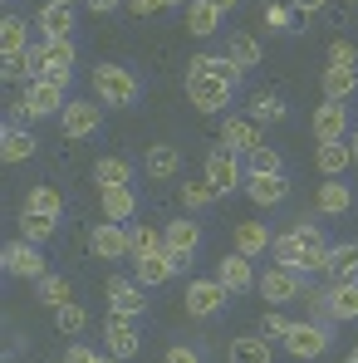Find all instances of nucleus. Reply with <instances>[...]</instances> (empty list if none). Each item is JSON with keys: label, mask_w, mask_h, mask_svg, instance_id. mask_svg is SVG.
<instances>
[{"label": "nucleus", "mask_w": 358, "mask_h": 363, "mask_svg": "<svg viewBox=\"0 0 358 363\" xmlns=\"http://www.w3.org/2000/svg\"><path fill=\"white\" fill-rule=\"evenodd\" d=\"M20 231H25V241L45 245L55 231H60V221H55V216H40V211H20Z\"/></svg>", "instance_id": "obj_38"}, {"label": "nucleus", "mask_w": 358, "mask_h": 363, "mask_svg": "<svg viewBox=\"0 0 358 363\" xmlns=\"http://www.w3.org/2000/svg\"><path fill=\"white\" fill-rule=\"evenodd\" d=\"M128 10L133 15H157V10H167V0H128Z\"/></svg>", "instance_id": "obj_51"}, {"label": "nucleus", "mask_w": 358, "mask_h": 363, "mask_svg": "<svg viewBox=\"0 0 358 363\" xmlns=\"http://www.w3.org/2000/svg\"><path fill=\"white\" fill-rule=\"evenodd\" d=\"M329 280H349V275H358V241H339L329 245V270H324Z\"/></svg>", "instance_id": "obj_31"}, {"label": "nucleus", "mask_w": 358, "mask_h": 363, "mask_svg": "<svg viewBox=\"0 0 358 363\" xmlns=\"http://www.w3.org/2000/svg\"><path fill=\"white\" fill-rule=\"evenodd\" d=\"M60 128L69 143H79V138H94L99 128H104V104H84V99H69L60 113Z\"/></svg>", "instance_id": "obj_9"}, {"label": "nucleus", "mask_w": 358, "mask_h": 363, "mask_svg": "<svg viewBox=\"0 0 358 363\" xmlns=\"http://www.w3.org/2000/svg\"><path fill=\"white\" fill-rule=\"evenodd\" d=\"M186 30H191L196 40L216 35V30H221V10H216L211 0H191V5H186Z\"/></svg>", "instance_id": "obj_30"}, {"label": "nucleus", "mask_w": 358, "mask_h": 363, "mask_svg": "<svg viewBox=\"0 0 358 363\" xmlns=\"http://www.w3.org/2000/svg\"><path fill=\"white\" fill-rule=\"evenodd\" d=\"M50 5H74V0H50Z\"/></svg>", "instance_id": "obj_59"}, {"label": "nucleus", "mask_w": 358, "mask_h": 363, "mask_svg": "<svg viewBox=\"0 0 358 363\" xmlns=\"http://www.w3.org/2000/svg\"><path fill=\"white\" fill-rule=\"evenodd\" d=\"M285 113H290V108H285V99H275V94H255L245 118H250V123H280Z\"/></svg>", "instance_id": "obj_40"}, {"label": "nucleus", "mask_w": 358, "mask_h": 363, "mask_svg": "<svg viewBox=\"0 0 358 363\" xmlns=\"http://www.w3.org/2000/svg\"><path fill=\"white\" fill-rule=\"evenodd\" d=\"M162 236H167V255H172V265L186 270V265L196 260V250H201V226L181 216V221H167V226H162Z\"/></svg>", "instance_id": "obj_13"}, {"label": "nucleus", "mask_w": 358, "mask_h": 363, "mask_svg": "<svg viewBox=\"0 0 358 363\" xmlns=\"http://www.w3.org/2000/svg\"><path fill=\"white\" fill-rule=\"evenodd\" d=\"M349 133H354V123H349V104L324 99V104L314 108V138H319V143H344Z\"/></svg>", "instance_id": "obj_14"}, {"label": "nucleus", "mask_w": 358, "mask_h": 363, "mask_svg": "<svg viewBox=\"0 0 358 363\" xmlns=\"http://www.w3.org/2000/svg\"><path fill=\"white\" fill-rule=\"evenodd\" d=\"M186 74H206V79H221V84L240 89V69L231 64V55H196V60H186Z\"/></svg>", "instance_id": "obj_22"}, {"label": "nucleus", "mask_w": 358, "mask_h": 363, "mask_svg": "<svg viewBox=\"0 0 358 363\" xmlns=\"http://www.w3.org/2000/svg\"><path fill=\"white\" fill-rule=\"evenodd\" d=\"M94 94H99V104H108V108H133V104L142 99V79H138L128 64H99V69H94Z\"/></svg>", "instance_id": "obj_1"}, {"label": "nucleus", "mask_w": 358, "mask_h": 363, "mask_svg": "<svg viewBox=\"0 0 358 363\" xmlns=\"http://www.w3.org/2000/svg\"><path fill=\"white\" fill-rule=\"evenodd\" d=\"M84 5H89V10H94V15H113V10H118L123 0H84Z\"/></svg>", "instance_id": "obj_53"}, {"label": "nucleus", "mask_w": 358, "mask_h": 363, "mask_svg": "<svg viewBox=\"0 0 358 363\" xmlns=\"http://www.w3.org/2000/svg\"><path fill=\"white\" fill-rule=\"evenodd\" d=\"M290 324H295V319H285L280 309H265V319H260V334H265V339H285V334H290Z\"/></svg>", "instance_id": "obj_47"}, {"label": "nucleus", "mask_w": 358, "mask_h": 363, "mask_svg": "<svg viewBox=\"0 0 358 363\" xmlns=\"http://www.w3.org/2000/svg\"><path fill=\"white\" fill-rule=\"evenodd\" d=\"M349 147H354V167H358V128L349 133Z\"/></svg>", "instance_id": "obj_55"}, {"label": "nucleus", "mask_w": 358, "mask_h": 363, "mask_svg": "<svg viewBox=\"0 0 358 363\" xmlns=\"http://www.w3.org/2000/svg\"><path fill=\"white\" fill-rule=\"evenodd\" d=\"M329 64H358V50L349 40H334V45H329Z\"/></svg>", "instance_id": "obj_48"}, {"label": "nucleus", "mask_w": 358, "mask_h": 363, "mask_svg": "<svg viewBox=\"0 0 358 363\" xmlns=\"http://www.w3.org/2000/svg\"><path fill=\"white\" fill-rule=\"evenodd\" d=\"M20 211H40V216H55V221H60L64 216V196L55 191V186H30Z\"/></svg>", "instance_id": "obj_34"}, {"label": "nucleus", "mask_w": 358, "mask_h": 363, "mask_svg": "<svg viewBox=\"0 0 358 363\" xmlns=\"http://www.w3.org/2000/svg\"><path fill=\"white\" fill-rule=\"evenodd\" d=\"M329 324H319V319H295L290 324V334H285V354L290 359H324L329 354Z\"/></svg>", "instance_id": "obj_4"}, {"label": "nucleus", "mask_w": 358, "mask_h": 363, "mask_svg": "<svg viewBox=\"0 0 358 363\" xmlns=\"http://www.w3.org/2000/svg\"><path fill=\"white\" fill-rule=\"evenodd\" d=\"M290 5H295V15H319L329 0H290Z\"/></svg>", "instance_id": "obj_52"}, {"label": "nucleus", "mask_w": 358, "mask_h": 363, "mask_svg": "<svg viewBox=\"0 0 358 363\" xmlns=\"http://www.w3.org/2000/svg\"><path fill=\"white\" fill-rule=\"evenodd\" d=\"M35 147H40V138H35L30 128L5 123V133H0V157H5V162H25V157H35Z\"/></svg>", "instance_id": "obj_20"}, {"label": "nucleus", "mask_w": 358, "mask_h": 363, "mask_svg": "<svg viewBox=\"0 0 358 363\" xmlns=\"http://www.w3.org/2000/svg\"><path fill=\"white\" fill-rule=\"evenodd\" d=\"M349 5H358V0H349Z\"/></svg>", "instance_id": "obj_60"}, {"label": "nucleus", "mask_w": 358, "mask_h": 363, "mask_svg": "<svg viewBox=\"0 0 358 363\" xmlns=\"http://www.w3.org/2000/svg\"><path fill=\"white\" fill-rule=\"evenodd\" d=\"M55 324H60V334H69V339H74V334H84V329H89V314H84V304H60V309H55Z\"/></svg>", "instance_id": "obj_44"}, {"label": "nucleus", "mask_w": 358, "mask_h": 363, "mask_svg": "<svg viewBox=\"0 0 358 363\" xmlns=\"http://www.w3.org/2000/svg\"><path fill=\"white\" fill-rule=\"evenodd\" d=\"M349 206H354V191H349V182H324V186H319V211H324V216H344V211H349Z\"/></svg>", "instance_id": "obj_33"}, {"label": "nucleus", "mask_w": 358, "mask_h": 363, "mask_svg": "<svg viewBox=\"0 0 358 363\" xmlns=\"http://www.w3.org/2000/svg\"><path fill=\"white\" fill-rule=\"evenodd\" d=\"M162 363H201V354H196V349H186V344H172Z\"/></svg>", "instance_id": "obj_50"}, {"label": "nucleus", "mask_w": 358, "mask_h": 363, "mask_svg": "<svg viewBox=\"0 0 358 363\" xmlns=\"http://www.w3.org/2000/svg\"><path fill=\"white\" fill-rule=\"evenodd\" d=\"M128 236H133V255H157V250H167V236H162L157 226H147V221H128Z\"/></svg>", "instance_id": "obj_36"}, {"label": "nucleus", "mask_w": 358, "mask_h": 363, "mask_svg": "<svg viewBox=\"0 0 358 363\" xmlns=\"http://www.w3.org/2000/svg\"><path fill=\"white\" fill-rule=\"evenodd\" d=\"M314 167H319L324 177H344V172L354 167V147H349V138H344V143H319Z\"/></svg>", "instance_id": "obj_23"}, {"label": "nucleus", "mask_w": 358, "mask_h": 363, "mask_svg": "<svg viewBox=\"0 0 358 363\" xmlns=\"http://www.w3.org/2000/svg\"><path fill=\"white\" fill-rule=\"evenodd\" d=\"M89 250H94L99 260H128V255H133V236H128L123 221H99V226L89 231Z\"/></svg>", "instance_id": "obj_12"}, {"label": "nucleus", "mask_w": 358, "mask_h": 363, "mask_svg": "<svg viewBox=\"0 0 358 363\" xmlns=\"http://www.w3.org/2000/svg\"><path fill=\"white\" fill-rule=\"evenodd\" d=\"M40 300L50 304V309L69 304V300H74V285H69V275H55V270H50V275L40 280Z\"/></svg>", "instance_id": "obj_41"}, {"label": "nucleus", "mask_w": 358, "mask_h": 363, "mask_svg": "<svg viewBox=\"0 0 358 363\" xmlns=\"http://www.w3.org/2000/svg\"><path fill=\"white\" fill-rule=\"evenodd\" d=\"M40 40H69L74 35V5H50L45 0V10H40Z\"/></svg>", "instance_id": "obj_24"}, {"label": "nucleus", "mask_w": 358, "mask_h": 363, "mask_svg": "<svg viewBox=\"0 0 358 363\" xmlns=\"http://www.w3.org/2000/svg\"><path fill=\"white\" fill-rule=\"evenodd\" d=\"M329 300H334V319H339V324H354L358 319V275L334 280V285H329Z\"/></svg>", "instance_id": "obj_27"}, {"label": "nucleus", "mask_w": 358, "mask_h": 363, "mask_svg": "<svg viewBox=\"0 0 358 363\" xmlns=\"http://www.w3.org/2000/svg\"><path fill=\"white\" fill-rule=\"evenodd\" d=\"M142 167H147V177H152V182H172L181 172V152L172 147V143H152L147 157H142Z\"/></svg>", "instance_id": "obj_21"}, {"label": "nucleus", "mask_w": 358, "mask_h": 363, "mask_svg": "<svg viewBox=\"0 0 358 363\" xmlns=\"http://www.w3.org/2000/svg\"><path fill=\"white\" fill-rule=\"evenodd\" d=\"M265 172H285V162H280V152L270 143H260V147L245 152V177H265Z\"/></svg>", "instance_id": "obj_37"}, {"label": "nucleus", "mask_w": 358, "mask_h": 363, "mask_svg": "<svg viewBox=\"0 0 358 363\" xmlns=\"http://www.w3.org/2000/svg\"><path fill=\"white\" fill-rule=\"evenodd\" d=\"M226 359L231 363H275V354H270V339L260 334V339H231Z\"/></svg>", "instance_id": "obj_35"}, {"label": "nucleus", "mask_w": 358, "mask_h": 363, "mask_svg": "<svg viewBox=\"0 0 358 363\" xmlns=\"http://www.w3.org/2000/svg\"><path fill=\"white\" fill-rule=\"evenodd\" d=\"M216 143L245 157L250 147H260V123H250V118H236V113H226V123H221V138H216Z\"/></svg>", "instance_id": "obj_19"}, {"label": "nucleus", "mask_w": 358, "mask_h": 363, "mask_svg": "<svg viewBox=\"0 0 358 363\" xmlns=\"http://www.w3.org/2000/svg\"><path fill=\"white\" fill-rule=\"evenodd\" d=\"M354 89H358V64H329V69H324V99L349 104Z\"/></svg>", "instance_id": "obj_25"}, {"label": "nucleus", "mask_w": 358, "mask_h": 363, "mask_svg": "<svg viewBox=\"0 0 358 363\" xmlns=\"http://www.w3.org/2000/svg\"><path fill=\"white\" fill-rule=\"evenodd\" d=\"M206 182H211V186H216L221 196H226V191H236L240 182H245V157L216 143V147L206 152Z\"/></svg>", "instance_id": "obj_7"}, {"label": "nucleus", "mask_w": 358, "mask_h": 363, "mask_svg": "<svg viewBox=\"0 0 358 363\" xmlns=\"http://www.w3.org/2000/svg\"><path fill=\"white\" fill-rule=\"evenodd\" d=\"M270 245H275V236H270V226H265V221H240V226H236V250H240V255L260 260Z\"/></svg>", "instance_id": "obj_26"}, {"label": "nucleus", "mask_w": 358, "mask_h": 363, "mask_svg": "<svg viewBox=\"0 0 358 363\" xmlns=\"http://www.w3.org/2000/svg\"><path fill=\"white\" fill-rule=\"evenodd\" d=\"M94 182H99V191H108V186H133V162H128V157H99V162H94Z\"/></svg>", "instance_id": "obj_29"}, {"label": "nucleus", "mask_w": 358, "mask_h": 363, "mask_svg": "<svg viewBox=\"0 0 358 363\" xmlns=\"http://www.w3.org/2000/svg\"><path fill=\"white\" fill-rule=\"evenodd\" d=\"M226 55H231V64L245 74V69H255V64H260V45H255L250 35H231V40H226Z\"/></svg>", "instance_id": "obj_39"}, {"label": "nucleus", "mask_w": 358, "mask_h": 363, "mask_svg": "<svg viewBox=\"0 0 358 363\" xmlns=\"http://www.w3.org/2000/svg\"><path fill=\"white\" fill-rule=\"evenodd\" d=\"M216 196H221V191H216L206 177H201V182H181V201H186V211H206Z\"/></svg>", "instance_id": "obj_42"}, {"label": "nucleus", "mask_w": 358, "mask_h": 363, "mask_svg": "<svg viewBox=\"0 0 358 363\" xmlns=\"http://www.w3.org/2000/svg\"><path fill=\"white\" fill-rule=\"evenodd\" d=\"M265 20H270V30L290 35V30H295V20H304V15H295V5H265Z\"/></svg>", "instance_id": "obj_46"}, {"label": "nucleus", "mask_w": 358, "mask_h": 363, "mask_svg": "<svg viewBox=\"0 0 358 363\" xmlns=\"http://www.w3.org/2000/svg\"><path fill=\"white\" fill-rule=\"evenodd\" d=\"M186 5H191V0H167V10H186Z\"/></svg>", "instance_id": "obj_56"}, {"label": "nucleus", "mask_w": 358, "mask_h": 363, "mask_svg": "<svg viewBox=\"0 0 358 363\" xmlns=\"http://www.w3.org/2000/svg\"><path fill=\"white\" fill-rule=\"evenodd\" d=\"M64 363H99V354H94L89 344H69V349H64Z\"/></svg>", "instance_id": "obj_49"}, {"label": "nucleus", "mask_w": 358, "mask_h": 363, "mask_svg": "<svg viewBox=\"0 0 358 363\" xmlns=\"http://www.w3.org/2000/svg\"><path fill=\"white\" fill-rule=\"evenodd\" d=\"M104 339H108V354H113V359H133V354L142 349L138 319H128V314H108V319H104Z\"/></svg>", "instance_id": "obj_15"}, {"label": "nucleus", "mask_w": 358, "mask_h": 363, "mask_svg": "<svg viewBox=\"0 0 358 363\" xmlns=\"http://www.w3.org/2000/svg\"><path fill=\"white\" fill-rule=\"evenodd\" d=\"M99 363H123V359H113V354H99Z\"/></svg>", "instance_id": "obj_57"}, {"label": "nucleus", "mask_w": 358, "mask_h": 363, "mask_svg": "<svg viewBox=\"0 0 358 363\" xmlns=\"http://www.w3.org/2000/svg\"><path fill=\"white\" fill-rule=\"evenodd\" d=\"M216 280L231 290V295H245V290H255V270H250V255H240V250H231V255H221L216 260Z\"/></svg>", "instance_id": "obj_17"}, {"label": "nucleus", "mask_w": 358, "mask_h": 363, "mask_svg": "<svg viewBox=\"0 0 358 363\" xmlns=\"http://www.w3.org/2000/svg\"><path fill=\"white\" fill-rule=\"evenodd\" d=\"M245 196L260 206V211H270V206H285V196H290V177L285 172H265V177H245Z\"/></svg>", "instance_id": "obj_16"}, {"label": "nucleus", "mask_w": 358, "mask_h": 363, "mask_svg": "<svg viewBox=\"0 0 358 363\" xmlns=\"http://www.w3.org/2000/svg\"><path fill=\"white\" fill-rule=\"evenodd\" d=\"M344 363H358V349H349V359H344Z\"/></svg>", "instance_id": "obj_58"}, {"label": "nucleus", "mask_w": 358, "mask_h": 363, "mask_svg": "<svg viewBox=\"0 0 358 363\" xmlns=\"http://www.w3.org/2000/svg\"><path fill=\"white\" fill-rule=\"evenodd\" d=\"M0 50H5V55H25V50H30V20L5 15V20H0Z\"/></svg>", "instance_id": "obj_32"}, {"label": "nucleus", "mask_w": 358, "mask_h": 363, "mask_svg": "<svg viewBox=\"0 0 358 363\" xmlns=\"http://www.w3.org/2000/svg\"><path fill=\"white\" fill-rule=\"evenodd\" d=\"M0 265H5L10 280H35V285H40V280L50 275V265H45V255H40L35 241H10L0 250Z\"/></svg>", "instance_id": "obj_5"}, {"label": "nucleus", "mask_w": 358, "mask_h": 363, "mask_svg": "<svg viewBox=\"0 0 358 363\" xmlns=\"http://www.w3.org/2000/svg\"><path fill=\"white\" fill-rule=\"evenodd\" d=\"M30 55H35V79H55L69 89V79H74V40H40V45H30Z\"/></svg>", "instance_id": "obj_2"}, {"label": "nucleus", "mask_w": 358, "mask_h": 363, "mask_svg": "<svg viewBox=\"0 0 358 363\" xmlns=\"http://www.w3.org/2000/svg\"><path fill=\"white\" fill-rule=\"evenodd\" d=\"M104 196V221H133L138 216V196H133V186H108V191H99Z\"/></svg>", "instance_id": "obj_28"}, {"label": "nucleus", "mask_w": 358, "mask_h": 363, "mask_svg": "<svg viewBox=\"0 0 358 363\" xmlns=\"http://www.w3.org/2000/svg\"><path fill=\"white\" fill-rule=\"evenodd\" d=\"M255 290H260V300L270 304V309H280V304H290V300H304V275L299 270H285V265H270L255 280Z\"/></svg>", "instance_id": "obj_6"}, {"label": "nucleus", "mask_w": 358, "mask_h": 363, "mask_svg": "<svg viewBox=\"0 0 358 363\" xmlns=\"http://www.w3.org/2000/svg\"><path fill=\"white\" fill-rule=\"evenodd\" d=\"M211 5H216V10H221V15H226V10H236L240 0H211Z\"/></svg>", "instance_id": "obj_54"}, {"label": "nucleus", "mask_w": 358, "mask_h": 363, "mask_svg": "<svg viewBox=\"0 0 358 363\" xmlns=\"http://www.w3.org/2000/svg\"><path fill=\"white\" fill-rule=\"evenodd\" d=\"M0 74H5V84H30V79H35V55H30V50H25V55H5Z\"/></svg>", "instance_id": "obj_43"}, {"label": "nucleus", "mask_w": 358, "mask_h": 363, "mask_svg": "<svg viewBox=\"0 0 358 363\" xmlns=\"http://www.w3.org/2000/svg\"><path fill=\"white\" fill-rule=\"evenodd\" d=\"M172 275H177V265H172L167 250H157V255H133V280H138V285L157 290V285H167Z\"/></svg>", "instance_id": "obj_18"}, {"label": "nucleus", "mask_w": 358, "mask_h": 363, "mask_svg": "<svg viewBox=\"0 0 358 363\" xmlns=\"http://www.w3.org/2000/svg\"><path fill=\"white\" fill-rule=\"evenodd\" d=\"M104 295H108V314H128V319L147 314V285H138V280H123V275H108Z\"/></svg>", "instance_id": "obj_10"}, {"label": "nucleus", "mask_w": 358, "mask_h": 363, "mask_svg": "<svg viewBox=\"0 0 358 363\" xmlns=\"http://www.w3.org/2000/svg\"><path fill=\"white\" fill-rule=\"evenodd\" d=\"M270 255H275V265H285V270H299V236H295V231L275 236V245H270Z\"/></svg>", "instance_id": "obj_45"}, {"label": "nucleus", "mask_w": 358, "mask_h": 363, "mask_svg": "<svg viewBox=\"0 0 358 363\" xmlns=\"http://www.w3.org/2000/svg\"><path fill=\"white\" fill-rule=\"evenodd\" d=\"M64 84H55V79H30L25 84V99L15 104V113H25V118H60L64 113Z\"/></svg>", "instance_id": "obj_3"}, {"label": "nucleus", "mask_w": 358, "mask_h": 363, "mask_svg": "<svg viewBox=\"0 0 358 363\" xmlns=\"http://www.w3.org/2000/svg\"><path fill=\"white\" fill-rule=\"evenodd\" d=\"M186 99H191L196 113H221L236 99V89L221 84V79H206V74H186Z\"/></svg>", "instance_id": "obj_8"}, {"label": "nucleus", "mask_w": 358, "mask_h": 363, "mask_svg": "<svg viewBox=\"0 0 358 363\" xmlns=\"http://www.w3.org/2000/svg\"><path fill=\"white\" fill-rule=\"evenodd\" d=\"M231 304V290L221 285V280H191L186 285V314L191 319H211V314H221Z\"/></svg>", "instance_id": "obj_11"}]
</instances>
